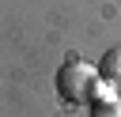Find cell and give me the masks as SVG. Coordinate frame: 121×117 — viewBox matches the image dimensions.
<instances>
[{
	"mask_svg": "<svg viewBox=\"0 0 121 117\" xmlns=\"http://www.w3.org/2000/svg\"><path fill=\"white\" fill-rule=\"evenodd\" d=\"M98 87H102L98 68L87 64V60H79V57H72V60H64V64L57 68V94H60L64 102H72V106L91 102Z\"/></svg>",
	"mask_w": 121,
	"mask_h": 117,
	"instance_id": "cell-1",
	"label": "cell"
},
{
	"mask_svg": "<svg viewBox=\"0 0 121 117\" xmlns=\"http://www.w3.org/2000/svg\"><path fill=\"white\" fill-rule=\"evenodd\" d=\"M98 79L110 91H121V45H113L98 57Z\"/></svg>",
	"mask_w": 121,
	"mask_h": 117,
	"instance_id": "cell-2",
	"label": "cell"
},
{
	"mask_svg": "<svg viewBox=\"0 0 121 117\" xmlns=\"http://www.w3.org/2000/svg\"><path fill=\"white\" fill-rule=\"evenodd\" d=\"M91 117H121V98H117V91H110L106 83L95 91V98H91Z\"/></svg>",
	"mask_w": 121,
	"mask_h": 117,
	"instance_id": "cell-3",
	"label": "cell"
}]
</instances>
